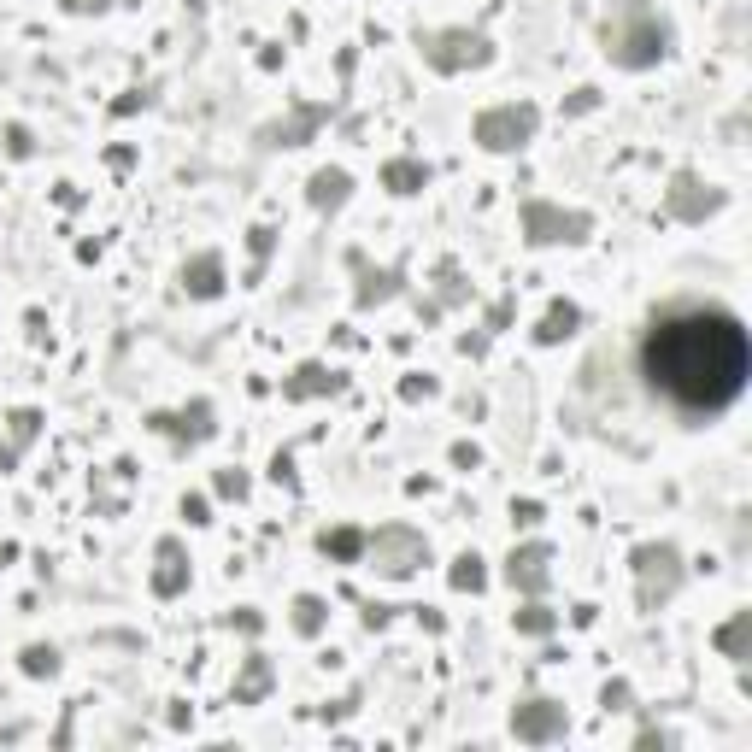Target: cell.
Here are the masks:
<instances>
[{
	"instance_id": "cell-1",
	"label": "cell",
	"mask_w": 752,
	"mask_h": 752,
	"mask_svg": "<svg viewBox=\"0 0 752 752\" xmlns=\"http://www.w3.org/2000/svg\"><path fill=\"white\" fill-rule=\"evenodd\" d=\"M641 371L682 412H723L747 388L752 371L747 329L735 312H717V306L664 312L641 347Z\"/></svg>"
},
{
	"instance_id": "cell-2",
	"label": "cell",
	"mask_w": 752,
	"mask_h": 752,
	"mask_svg": "<svg viewBox=\"0 0 752 752\" xmlns=\"http://www.w3.org/2000/svg\"><path fill=\"white\" fill-rule=\"evenodd\" d=\"M535 130V112L529 106H506V112H488L482 124H476V136L488 141V147H517V141Z\"/></svg>"
},
{
	"instance_id": "cell-3",
	"label": "cell",
	"mask_w": 752,
	"mask_h": 752,
	"mask_svg": "<svg viewBox=\"0 0 752 752\" xmlns=\"http://www.w3.org/2000/svg\"><path fill=\"white\" fill-rule=\"evenodd\" d=\"M517 735L523 741H547V735H564V705H529V711H517Z\"/></svg>"
},
{
	"instance_id": "cell-4",
	"label": "cell",
	"mask_w": 752,
	"mask_h": 752,
	"mask_svg": "<svg viewBox=\"0 0 752 752\" xmlns=\"http://www.w3.org/2000/svg\"><path fill=\"white\" fill-rule=\"evenodd\" d=\"M512 582H523V588H541V582H547V553H541V547H529L523 559H512Z\"/></svg>"
},
{
	"instance_id": "cell-5",
	"label": "cell",
	"mask_w": 752,
	"mask_h": 752,
	"mask_svg": "<svg viewBox=\"0 0 752 752\" xmlns=\"http://www.w3.org/2000/svg\"><path fill=\"white\" fill-rule=\"evenodd\" d=\"M570 324H576V306H553V318H547V341H559V335H570Z\"/></svg>"
},
{
	"instance_id": "cell-6",
	"label": "cell",
	"mask_w": 752,
	"mask_h": 752,
	"mask_svg": "<svg viewBox=\"0 0 752 752\" xmlns=\"http://www.w3.org/2000/svg\"><path fill=\"white\" fill-rule=\"evenodd\" d=\"M341 194H347V177H341V171H335V177H318V206H335V200H341Z\"/></svg>"
},
{
	"instance_id": "cell-7",
	"label": "cell",
	"mask_w": 752,
	"mask_h": 752,
	"mask_svg": "<svg viewBox=\"0 0 752 752\" xmlns=\"http://www.w3.org/2000/svg\"><path fill=\"white\" fill-rule=\"evenodd\" d=\"M453 582H459V588H482V570H476V559H459Z\"/></svg>"
}]
</instances>
